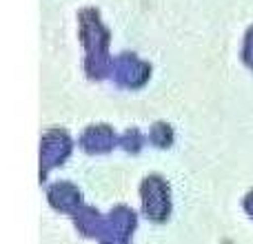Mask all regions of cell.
Wrapping results in <instances>:
<instances>
[{"label":"cell","mask_w":253,"mask_h":244,"mask_svg":"<svg viewBox=\"0 0 253 244\" xmlns=\"http://www.w3.org/2000/svg\"><path fill=\"white\" fill-rule=\"evenodd\" d=\"M78 40L83 47V71L91 82H105L111 76V31L96 7L78 11Z\"/></svg>","instance_id":"obj_1"},{"label":"cell","mask_w":253,"mask_h":244,"mask_svg":"<svg viewBox=\"0 0 253 244\" xmlns=\"http://www.w3.org/2000/svg\"><path fill=\"white\" fill-rule=\"evenodd\" d=\"M76 149V140L65 126H49L42 131L38 142V180L47 184L49 173L58 171L71 160Z\"/></svg>","instance_id":"obj_2"},{"label":"cell","mask_w":253,"mask_h":244,"mask_svg":"<svg viewBox=\"0 0 253 244\" xmlns=\"http://www.w3.org/2000/svg\"><path fill=\"white\" fill-rule=\"evenodd\" d=\"M140 213L153 224H165L171 215V187L162 175L149 173L138 189Z\"/></svg>","instance_id":"obj_3"},{"label":"cell","mask_w":253,"mask_h":244,"mask_svg":"<svg viewBox=\"0 0 253 244\" xmlns=\"http://www.w3.org/2000/svg\"><path fill=\"white\" fill-rule=\"evenodd\" d=\"M151 78V65L133 51H120L114 56L111 62V76L109 80L116 89L123 91H138Z\"/></svg>","instance_id":"obj_4"},{"label":"cell","mask_w":253,"mask_h":244,"mask_svg":"<svg viewBox=\"0 0 253 244\" xmlns=\"http://www.w3.org/2000/svg\"><path fill=\"white\" fill-rule=\"evenodd\" d=\"M120 133L109 122H91L76 138V147L87 156H109L118 149Z\"/></svg>","instance_id":"obj_5"},{"label":"cell","mask_w":253,"mask_h":244,"mask_svg":"<svg viewBox=\"0 0 253 244\" xmlns=\"http://www.w3.org/2000/svg\"><path fill=\"white\" fill-rule=\"evenodd\" d=\"M44 198H47L49 209L60 215H67V218H71L80 206L87 204L83 189L76 182H71V180H53V182H47L44 184Z\"/></svg>","instance_id":"obj_6"},{"label":"cell","mask_w":253,"mask_h":244,"mask_svg":"<svg viewBox=\"0 0 253 244\" xmlns=\"http://www.w3.org/2000/svg\"><path fill=\"white\" fill-rule=\"evenodd\" d=\"M138 213L129 204H116L105 213V231L100 240L111 242H131L138 229ZM98 240V242H100Z\"/></svg>","instance_id":"obj_7"},{"label":"cell","mask_w":253,"mask_h":244,"mask_svg":"<svg viewBox=\"0 0 253 244\" xmlns=\"http://www.w3.org/2000/svg\"><path fill=\"white\" fill-rule=\"evenodd\" d=\"M71 227L76 229L80 238L84 240H100L102 231H105V213L93 204H84L71 215Z\"/></svg>","instance_id":"obj_8"},{"label":"cell","mask_w":253,"mask_h":244,"mask_svg":"<svg viewBox=\"0 0 253 244\" xmlns=\"http://www.w3.org/2000/svg\"><path fill=\"white\" fill-rule=\"evenodd\" d=\"M144 142H147V138H144L142 131L135 129V126L125 129L123 133H120V138H118V147L123 149L125 153H129V156H138V153L142 151Z\"/></svg>","instance_id":"obj_9"},{"label":"cell","mask_w":253,"mask_h":244,"mask_svg":"<svg viewBox=\"0 0 253 244\" xmlns=\"http://www.w3.org/2000/svg\"><path fill=\"white\" fill-rule=\"evenodd\" d=\"M149 142L156 149H169L171 142H173V131L167 122H156L151 124V131H149Z\"/></svg>","instance_id":"obj_10"},{"label":"cell","mask_w":253,"mask_h":244,"mask_svg":"<svg viewBox=\"0 0 253 244\" xmlns=\"http://www.w3.org/2000/svg\"><path fill=\"white\" fill-rule=\"evenodd\" d=\"M98 244H131V242H111V240H100Z\"/></svg>","instance_id":"obj_11"}]
</instances>
